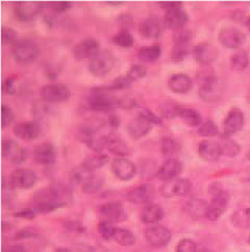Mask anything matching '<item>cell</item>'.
<instances>
[{
    "mask_svg": "<svg viewBox=\"0 0 250 252\" xmlns=\"http://www.w3.org/2000/svg\"><path fill=\"white\" fill-rule=\"evenodd\" d=\"M159 5L162 8H164L165 11H169L171 10V8L177 7V6H181L183 5L182 2H175V1H168V2H159Z\"/></svg>",
    "mask_w": 250,
    "mask_h": 252,
    "instance_id": "54",
    "label": "cell"
},
{
    "mask_svg": "<svg viewBox=\"0 0 250 252\" xmlns=\"http://www.w3.org/2000/svg\"><path fill=\"white\" fill-rule=\"evenodd\" d=\"M99 212L105 221H110L112 223L122 221L125 217L124 208L120 202H108L100 206Z\"/></svg>",
    "mask_w": 250,
    "mask_h": 252,
    "instance_id": "26",
    "label": "cell"
},
{
    "mask_svg": "<svg viewBox=\"0 0 250 252\" xmlns=\"http://www.w3.org/2000/svg\"><path fill=\"white\" fill-rule=\"evenodd\" d=\"M197 252H212V251H210L208 249H201V250H197Z\"/></svg>",
    "mask_w": 250,
    "mask_h": 252,
    "instance_id": "59",
    "label": "cell"
},
{
    "mask_svg": "<svg viewBox=\"0 0 250 252\" xmlns=\"http://www.w3.org/2000/svg\"><path fill=\"white\" fill-rule=\"evenodd\" d=\"M109 163V157L103 154H97L91 157H88L82 161V165L85 169H87L90 172H94V171L102 168L106 164Z\"/></svg>",
    "mask_w": 250,
    "mask_h": 252,
    "instance_id": "33",
    "label": "cell"
},
{
    "mask_svg": "<svg viewBox=\"0 0 250 252\" xmlns=\"http://www.w3.org/2000/svg\"><path fill=\"white\" fill-rule=\"evenodd\" d=\"M229 203V195L227 192L222 191L213 196V199L209 204L207 218L211 221L218 220L224 214Z\"/></svg>",
    "mask_w": 250,
    "mask_h": 252,
    "instance_id": "15",
    "label": "cell"
},
{
    "mask_svg": "<svg viewBox=\"0 0 250 252\" xmlns=\"http://www.w3.org/2000/svg\"><path fill=\"white\" fill-rule=\"evenodd\" d=\"M12 55L19 64H29L37 60L39 56V47L35 42L30 39L19 40L12 47Z\"/></svg>",
    "mask_w": 250,
    "mask_h": 252,
    "instance_id": "2",
    "label": "cell"
},
{
    "mask_svg": "<svg viewBox=\"0 0 250 252\" xmlns=\"http://www.w3.org/2000/svg\"><path fill=\"white\" fill-rule=\"evenodd\" d=\"M176 252H197V245L193 240L184 239L178 242Z\"/></svg>",
    "mask_w": 250,
    "mask_h": 252,
    "instance_id": "48",
    "label": "cell"
},
{
    "mask_svg": "<svg viewBox=\"0 0 250 252\" xmlns=\"http://www.w3.org/2000/svg\"><path fill=\"white\" fill-rule=\"evenodd\" d=\"M89 106L96 112L110 113L120 107V99L106 93H95L89 98Z\"/></svg>",
    "mask_w": 250,
    "mask_h": 252,
    "instance_id": "7",
    "label": "cell"
},
{
    "mask_svg": "<svg viewBox=\"0 0 250 252\" xmlns=\"http://www.w3.org/2000/svg\"><path fill=\"white\" fill-rule=\"evenodd\" d=\"M164 217V210L158 204H148L142 211L141 219L145 224H156Z\"/></svg>",
    "mask_w": 250,
    "mask_h": 252,
    "instance_id": "32",
    "label": "cell"
},
{
    "mask_svg": "<svg viewBox=\"0 0 250 252\" xmlns=\"http://www.w3.org/2000/svg\"><path fill=\"white\" fill-rule=\"evenodd\" d=\"M208 209L209 204L203 199H199V198H193V199L188 201L185 206V210L188 213V215L197 219L203 217L207 218Z\"/></svg>",
    "mask_w": 250,
    "mask_h": 252,
    "instance_id": "29",
    "label": "cell"
},
{
    "mask_svg": "<svg viewBox=\"0 0 250 252\" xmlns=\"http://www.w3.org/2000/svg\"><path fill=\"white\" fill-rule=\"evenodd\" d=\"M249 65V55L246 50H239L230 58V67L235 71H243Z\"/></svg>",
    "mask_w": 250,
    "mask_h": 252,
    "instance_id": "36",
    "label": "cell"
},
{
    "mask_svg": "<svg viewBox=\"0 0 250 252\" xmlns=\"http://www.w3.org/2000/svg\"><path fill=\"white\" fill-rule=\"evenodd\" d=\"M45 6L49 7L50 10L57 13H64L67 12L69 8L71 7V2H66V1H60V2H47L46 4H44Z\"/></svg>",
    "mask_w": 250,
    "mask_h": 252,
    "instance_id": "50",
    "label": "cell"
},
{
    "mask_svg": "<svg viewBox=\"0 0 250 252\" xmlns=\"http://www.w3.org/2000/svg\"><path fill=\"white\" fill-rule=\"evenodd\" d=\"M40 95L44 101L50 103L67 101L71 96V91L67 85L60 83H52L44 86Z\"/></svg>",
    "mask_w": 250,
    "mask_h": 252,
    "instance_id": "5",
    "label": "cell"
},
{
    "mask_svg": "<svg viewBox=\"0 0 250 252\" xmlns=\"http://www.w3.org/2000/svg\"><path fill=\"white\" fill-rule=\"evenodd\" d=\"M109 125L112 128H117L120 125V118L117 115H111L109 118Z\"/></svg>",
    "mask_w": 250,
    "mask_h": 252,
    "instance_id": "55",
    "label": "cell"
},
{
    "mask_svg": "<svg viewBox=\"0 0 250 252\" xmlns=\"http://www.w3.org/2000/svg\"><path fill=\"white\" fill-rule=\"evenodd\" d=\"M127 133L129 137L133 140H140L142 138L146 137L151 130V124L147 123L146 121L140 119L139 117L137 119H133L128 122L127 126Z\"/></svg>",
    "mask_w": 250,
    "mask_h": 252,
    "instance_id": "28",
    "label": "cell"
},
{
    "mask_svg": "<svg viewBox=\"0 0 250 252\" xmlns=\"http://www.w3.org/2000/svg\"><path fill=\"white\" fill-rule=\"evenodd\" d=\"M94 172H90L85 169L82 165H79L71 170L70 172V182L74 186H83Z\"/></svg>",
    "mask_w": 250,
    "mask_h": 252,
    "instance_id": "38",
    "label": "cell"
},
{
    "mask_svg": "<svg viewBox=\"0 0 250 252\" xmlns=\"http://www.w3.org/2000/svg\"><path fill=\"white\" fill-rule=\"evenodd\" d=\"M146 72L147 71L144 66L140 64H135L130 66L127 72V76L131 82H137V80H140L146 76Z\"/></svg>",
    "mask_w": 250,
    "mask_h": 252,
    "instance_id": "44",
    "label": "cell"
},
{
    "mask_svg": "<svg viewBox=\"0 0 250 252\" xmlns=\"http://www.w3.org/2000/svg\"><path fill=\"white\" fill-rule=\"evenodd\" d=\"M138 117L140 119L146 121L147 123H149L151 125H153V124H156V125L162 124V120H160L159 117L156 116L154 112H151L150 110H147V109L140 111Z\"/></svg>",
    "mask_w": 250,
    "mask_h": 252,
    "instance_id": "46",
    "label": "cell"
},
{
    "mask_svg": "<svg viewBox=\"0 0 250 252\" xmlns=\"http://www.w3.org/2000/svg\"><path fill=\"white\" fill-rule=\"evenodd\" d=\"M104 179L101 175L93 173L88 181L82 186V190L86 194H94L97 193L102 188Z\"/></svg>",
    "mask_w": 250,
    "mask_h": 252,
    "instance_id": "39",
    "label": "cell"
},
{
    "mask_svg": "<svg viewBox=\"0 0 250 252\" xmlns=\"http://www.w3.org/2000/svg\"><path fill=\"white\" fill-rule=\"evenodd\" d=\"M41 125L35 121H25L18 123L14 127L15 136L23 141H32L41 134Z\"/></svg>",
    "mask_w": 250,
    "mask_h": 252,
    "instance_id": "21",
    "label": "cell"
},
{
    "mask_svg": "<svg viewBox=\"0 0 250 252\" xmlns=\"http://www.w3.org/2000/svg\"><path fill=\"white\" fill-rule=\"evenodd\" d=\"M175 109V117L181 118L187 125L192 126V127H197L201 122V116L197 110L192 109V107L177 105Z\"/></svg>",
    "mask_w": 250,
    "mask_h": 252,
    "instance_id": "27",
    "label": "cell"
},
{
    "mask_svg": "<svg viewBox=\"0 0 250 252\" xmlns=\"http://www.w3.org/2000/svg\"><path fill=\"white\" fill-rule=\"evenodd\" d=\"M3 252H26V249L21 245H12L4 248Z\"/></svg>",
    "mask_w": 250,
    "mask_h": 252,
    "instance_id": "56",
    "label": "cell"
},
{
    "mask_svg": "<svg viewBox=\"0 0 250 252\" xmlns=\"http://www.w3.org/2000/svg\"><path fill=\"white\" fill-rule=\"evenodd\" d=\"M168 88L176 94H186L193 88L192 79L189 75L184 73H176L169 77Z\"/></svg>",
    "mask_w": 250,
    "mask_h": 252,
    "instance_id": "24",
    "label": "cell"
},
{
    "mask_svg": "<svg viewBox=\"0 0 250 252\" xmlns=\"http://www.w3.org/2000/svg\"><path fill=\"white\" fill-rule=\"evenodd\" d=\"M183 170V164L178 158H168L165 159L164 163L162 164L157 170L156 176L158 179L163 182H170L173 179H176L182 173Z\"/></svg>",
    "mask_w": 250,
    "mask_h": 252,
    "instance_id": "18",
    "label": "cell"
},
{
    "mask_svg": "<svg viewBox=\"0 0 250 252\" xmlns=\"http://www.w3.org/2000/svg\"><path fill=\"white\" fill-rule=\"evenodd\" d=\"M104 149H108L118 158H126L129 155V148L126 142H124L116 133H109L104 136Z\"/></svg>",
    "mask_w": 250,
    "mask_h": 252,
    "instance_id": "22",
    "label": "cell"
},
{
    "mask_svg": "<svg viewBox=\"0 0 250 252\" xmlns=\"http://www.w3.org/2000/svg\"><path fill=\"white\" fill-rule=\"evenodd\" d=\"M192 184L187 178H176L170 182H166L162 187V194L165 197L185 196L191 191Z\"/></svg>",
    "mask_w": 250,
    "mask_h": 252,
    "instance_id": "16",
    "label": "cell"
},
{
    "mask_svg": "<svg viewBox=\"0 0 250 252\" xmlns=\"http://www.w3.org/2000/svg\"><path fill=\"white\" fill-rule=\"evenodd\" d=\"M34 236H37V230H35L34 228H31V227H28V228H24L18 232L16 238L17 239H25V238H31Z\"/></svg>",
    "mask_w": 250,
    "mask_h": 252,
    "instance_id": "53",
    "label": "cell"
},
{
    "mask_svg": "<svg viewBox=\"0 0 250 252\" xmlns=\"http://www.w3.org/2000/svg\"><path fill=\"white\" fill-rule=\"evenodd\" d=\"M218 39L222 46L228 49H239L244 45L246 35L234 28H225L219 32Z\"/></svg>",
    "mask_w": 250,
    "mask_h": 252,
    "instance_id": "9",
    "label": "cell"
},
{
    "mask_svg": "<svg viewBox=\"0 0 250 252\" xmlns=\"http://www.w3.org/2000/svg\"><path fill=\"white\" fill-rule=\"evenodd\" d=\"M67 226H68L70 229L75 230V231H77V232H83V231H85V227H83L82 225L76 223V222H70V223H68Z\"/></svg>",
    "mask_w": 250,
    "mask_h": 252,
    "instance_id": "57",
    "label": "cell"
},
{
    "mask_svg": "<svg viewBox=\"0 0 250 252\" xmlns=\"http://www.w3.org/2000/svg\"><path fill=\"white\" fill-rule=\"evenodd\" d=\"M131 84H132V82L128 78L127 75L126 76H119L111 84V86L108 88V90H113V91H116V90H124V89L128 88Z\"/></svg>",
    "mask_w": 250,
    "mask_h": 252,
    "instance_id": "49",
    "label": "cell"
},
{
    "mask_svg": "<svg viewBox=\"0 0 250 252\" xmlns=\"http://www.w3.org/2000/svg\"><path fill=\"white\" fill-rule=\"evenodd\" d=\"M221 95V85L218 76L211 72L201 77V84L199 88V96L204 101L213 102L218 100Z\"/></svg>",
    "mask_w": 250,
    "mask_h": 252,
    "instance_id": "4",
    "label": "cell"
},
{
    "mask_svg": "<svg viewBox=\"0 0 250 252\" xmlns=\"http://www.w3.org/2000/svg\"><path fill=\"white\" fill-rule=\"evenodd\" d=\"M160 151L166 159L177 158V156L181 152V144L174 138L165 136L160 141Z\"/></svg>",
    "mask_w": 250,
    "mask_h": 252,
    "instance_id": "30",
    "label": "cell"
},
{
    "mask_svg": "<svg viewBox=\"0 0 250 252\" xmlns=\"http://www.w3.org/2000/svg\"><path fill=\"white\" fill-rule=\"evenodd\" d=\"M117 227L114 226V224L110 221H101L98 225V231H99L100 236L104 239V240H114V236Z\"/></svg>",
    "mask_w": 250,
    "mask_h": 252,
    "instance_id": "42",
    "label": "cell"
},
{
    "mask_svg": "<svg viewBox=\"0 0 250 252\" xmlns=\"http://www.w3.org/2000/svg\"><path fill=\"white\" fill-rule=\"evenodd\" d=\"M10 182L14 189L29 190L37 184L38 176L31 169H17L11 174Z\"/></svg>",
    "mask_w": 250,
    "mask_h": 252,
    "instance_id": "8",
    "label": "cell"
},
{
    "mask_svg": "<svg viewBox=\"0 0 250 252\" xmlns=\"http://www.w3.org/2000/svg\"><path fill=\"white\" fill-rule=\"evenodd\" d=\"M16 80L13 77H8L4 80L3 86H2V91L8 95H13L16 93V86H15Z\"/></svg>",
    "mask_w": 250,
    "mask_h": 252,
    "instance_id": "52",
    "label": "cell"
},
{
    "mask_svg": "<svg viewBox=\"0 0 250 252\" xmlns=\"http://www.w3.org/2000/svg\"><path fill=\"white\" fill-rule=\"evenodd\" d=\"M188 21H189V16L183 8V5L166 11L164 23L168 29L176 32L182 31Z\"/></svg>",
    "mask_w": 250,
    "mask_h": 252,
    "instance_id": "14",
    "label": "cell"
},
{
    "mask_svg": "<svg viewBox=\"0 0 250 252\" xmlns=\"http://www.w3.org/2000/svg\"><path fill=\"white\" fill-rule=\"evenodd\" d=\"M37 212H35L33 209H23L18 211L17 213L14 214V216L18 218H22V219H28V220H31L37 217Z\"/></svg>",
    "mask_w": 250,
    "mask_h": 252,
    "instance_id": "51",
    "label": "cell"
},
{
    "mask_svg": "<svg viewBox=\"0 0 250 252\" xmlns=\"http://www.w3.org/2000/svg\"><path fill=\"white\" fill-rule=\"evenodd\" d=\"M192 42V33L190 31H178L173 35V48L171 51V60L174 63L184 61L189 55L190 45Z\"/></svg>",
    "mask_w": 250,
    "mask_h": 252,
    "instance_id": "3",
    "label": "cell"
},
{
    "mask_svg": "<svg viewBox=\"0 0 250 252\" xmlns=\"http://www.w3.org/2000/svg\"><path fill=\"white\" fill-rule=\"evenodd\" d=\"M247 25H248V28H249V30H250V17H249V19H248V21H247Z\"/></svg>",
    "mask_w": 250,
    "mask_h": 252,
    "instance_id": "60",
    "label": "cell"
},
{
    "mask_svg": "<svg viewBox=\"0 0 250 252\" xmlns=\"http://www.w3.org/2000/svg\"><path fill=\"white\" fill-rule=\"evenodd\" d=\"M231 222L238 228H250V206L237 211L233 215Z\"/></svg>",
    "mask_w": 250,
    "mask_h": 252,
    "instance_id": "37",
    "label": "cell"
},
{
    "mask_svg": "<svg viewBox=\"0 0 250 252\" xmlns=\"http://www.w3.org/2000/svg\"><path fill=\"white\" fill-rule=\"evenodd\" d=\"M113 42L121 48H129L135 43V39L128 31H120L113 37Z\"/></svg>",
    "mask_w": 250,
    "mask_h": 252,
    "instance_id": "41",
    "label": "cell"
},
{
    "mask_svg": "<svg viewBox=\"0 0 250 252\" xmlns=\"http://www.w3.org/2000/svg\"><path fill=\"white\" fill-rule=\"evenodd\" d=\"M219 132L217 125L214 123L212 120H208L207 122L202 123L199 128L198 133L202 137H215Z\"/></svg>",
    "mask_w": 250,
    "mask_h": 252,
    "instance_id": "43",
    "label": "cell"
},
{
    "mask_svg": "<svg viewBox=\"0 0 250 252\" xmlns=\"http://www.w3.org/2000/svg\"><path fill=\"white\" fill-rule=\"evenodd\" d=\"M243 125V112L238 109V107H233V109L227 113L224 123H223V137L230 138L233 134H236L242 130Z\"/></svg>",
    "mask_w": 250,
    "mask_h": 252,
    "instance_id": "10",
    "label": "cell"
},
{
    "mask_svg": "<svg viewBox=\"0 0 250 252\" xmlns=\"http://www.w3.org/2000/svg\"><path fill=\"white\" fill-rule=\"evenodd\" d=\"M100 51V44L94 38H87L78 42L73 49V56L76 61L92 60Z\"/></svg>",
    "mask_w": 250,
    "mask_h": 252,
    "instance_id": "11",
    "label": "cell"
},
{
    "mask_svg": "<svg viewBox=\"0 0 250 252\" xmlns=\"http://www.w3.org/2000/svg\"><path fill=\"white\" fill-rule=\"evenodd\" d=\"M219 56L217 47L211 44H198L193 48V57L199 64L208 66L215 62Z\"/></svg>",
    "mask_w": 250,
    "mask_h": 252,
    "instance_id": "19",
    "label": "cell"
},
{
    "mask_svg": "<svg viewBox=\"0 0 250 252\" xmlns=\"http://www.w3.org/2000/svg\"><path fill=\"white\" fill-rule=\"evenodd\" d=\"M114 240L118 243L119 245L124 247H129L135 245L136 243V237L133 233L125 228H117L115 232Z\"/></svg>",
    "mask_w": 250,
    "mask_h": 252,
    "instance_id": "40",
    "label": "cell"
},
{
    "mask_svg": "<svg viewBox=\"0 0 250 252\" xmlns=\"http://www.w3.org/2000/svg\"><path fill=\"white\" fill-rule=\"evenodd\" d=\"M247 158L250 160V151L248 152V154H247Z\"/></svg>",
    "mask_w": 250,
    "mask_h": 252,
    "instance_id": "61",
    "label": "cell"
},
{
    "mask_svg": "<svg viewBox=\"0 0 250 252\" xmlns=\"http://www.w3.org/2000/svg\"><path fill=\"white\" fill-rule=\"evenodd\" d=\"M115 64L116 59L113 52L108 49H103L89 62V70L94 76L102 77L110 73L115 67Z\"/></svg>",
    "mask_w": 250,
    "mask_h": 252,
    "instance_id": "1",
    "label": "cell"
},
{
    "mask_svg": "<svg viewBox=\"0 0 250 252\" xmlns=\"http://www.w3.org/2000/svg\"><path fill=\"white\" fill-rule=\"evenodd\" d=\"M219 144H220L222 156H225L228 158H234L240 154V151H241L240 145L234 140H231L230 138L222 137Z\"/></svg>",
    "mask_w": 250,
    "mask_h": 252,
    "instance_id": "35",
    "label": "cell"
},
{
    "mask_svg": "<svg viewBox=\"0 0 250 252\" xmlns=\"http://www.w3.org/2000/svg\"><path fill=\"white\" fill-rule=\"evenodd\" d=\"M56 252H70V250L67 248H58Z\"/></svg>",
    "mask_w": 250,
    "mask_h": 252,
    "instance_id": "58",
    "label": "cell"
},
{
    "mask_svg": "<svg viewBox=\"0 0 250 252\" xmlns=\"http://www.w3.org/2000/svg\"><path fill=\"white\" fill-rule=\"evenodd\" d=\"M198 155L205 161H216L222 156L220 144L215 141L203 140L198 145Z\"/></svg>",
    "mask_w": 250,
    "mask_h": 252,
    "instance_id": "25",
    "label": "cell"
},
{
    "mask_svg": "<svg viewBox=\"0 0 250 252\" xmlns=\"http://www.w3.org/2000/svg\"><path fill=\"white\" fill-rule=\"evenodd\" d=\"M139 32L146 40L157 39L163 33V24L156 18H148L140 23Z\"/></svg>",
    "mask_w": 250,
    "mask_h": 252,
    "instance_id": "23",
    "label": "cell"
},
{
    "mask_svg": "<svg viewBox=\"0 0 250 252\" xmlns=\"http://www.w3.org/2000/svg\"><path fill=\"white\" fill-rule=\"evenodd\" d=\"M112 171L114 175L120 181L126 182L137 173L136 165L126 158H117L112 161Z\"/></svg>",
    "mask_w": 250,
    "mask_h": 252,
    "instance_id": "13",
    "label": "cell"
},
{
    "mask_svg": "<svg viewBox=\"0 0 250 252\" xmlns=\"http://www.w3.org/2000/svg\"><path fill=\"white\" fill-rule=\"evenodd\" d=\"M160 56H162V47L157 44L151 45V46H147V47H143L138 52L139 59L143 62H147V63H151L158 60Z\"/></svg>",
    "mask_w": 250,
    "mask_h": 252,
    "instance_id": "34",
    "label": "cell"
},
{
    "mask_svg": "<svg viewBox=\"0 0 250 252\" xmlns=\"http://www.w3.org/2000/svg\"><path fill=\"white\" fill-rule=\"evenodd\" d=\"M14 121V113L10 106L1 105V127L6 128Z\"/></svg>",
    "mask_w": 250,
    "mask_h": 252,
    "instance_id": "47",
    "label": "cell"
},
{
    "mask_svg": "<svg viewBox=\"0 0 250 252\" xmlns=\"http://www.w3.org/2000/svg\"><path fill=\"white\" fill-rule=\"evenodd\" d=\"M43 7L41 2H17L14 5V15L19 21H31L40 14Z\"/></svg>",
    "mask_w": 250,
    "mask_h": 252,
    "instance_id": "17",
    "label": "cell"
},
{
    "mask_svg": "<svg viewBox=\"0 0 250 252\" xmlns=\"http://www.w3.org/2000/svg\"><path fill=\"white\" fill-rule=\"evenodd\" d=\"M1 151H2V157L6 160L17 165L23 163V161L26 159V157H28L26 150L20 145V144H18L16 141L12 139L3 140Z\"/></svg>",
    "mask_w": 250,
    "mask_h": 252,
    "instance_id": "12",
    "label": "cell"
},
{
    "mask_svg": "<svg viewBox=\"0 0 250 252\" xmlns=\"http://www.w3.org/2000/svg\"><path fill=\"white\" fill-rule=\"evenodd\" d=\"M33 158L38 164L51 166L56 163L57 150L50 143H43L33 149Z\"/></svg>",
    "mask_w": 250,
    "mask_h": 252,
    "instance_id": "20",
    "label": "cell"
},
{
    "mask_svg": "<svg viewBox=\"0 0 250 252\" xmlns=\"http://www.w3.org/2000/svg\"><path fill=\"white\" fill-rule=\"evenodd\" d=\"M145 238L150 246L162 248L167 246L171 241V231L164 225L151 224L145 230Z\"/></svg>",
    "mask_w": 250,
    "mask_h": 252,
    "instance_id": "6",
    "label": "cell"
},
{
    "mask_svg": "<svg viewBox=\"0 0 250 252\" xmlns=\"http://www.w3.org/2000/svg\"><path fill=\"white\" fill-rule=\"evenodd\" d=\"M151 193L147 185H141L131 189L126 194V199L135 204H145L150 200Z\"/></svg>",
    "mask_w": 250,
    "mask_h": 252,
    "instance_id": "31",
    "label": "cell"
},
{
    "mask_svg": "<svg viewBox=\"0 0 250 252\" xmlns=\"http://www.w3.org/2000/svg\"><path fill=\"white\" fill-rule=\"evenodd\" d=\"M1 41L3 45H14L18 42V33L11 28H2Z\"/></svg>",
    "mask_w": 250,
    "mask_h": 252,
    "instance_id": "45",
    "label": "cell"
}]
</instances>
